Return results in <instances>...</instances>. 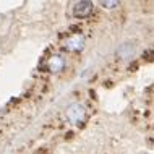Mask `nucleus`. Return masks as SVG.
<instances>
[{
    "label": "nucleus",
    "instance_id": "obj_4",
    "mask_svg": "<svg viewBox=\"0 0 154 154\" xmlns=\"http://www.w3.org/2000/svg\"><path fill=\"white\" fill-rule=\"evenodd\" d=\"M47 68H49V72H52V73H59L62 72V70L65 68V59L62 55H52L51 59L47 60Z\"/></svg>",
    "mask_w": 154,
    "mask_h": 154
},
{
    "label": "nucleus",
    "instance_id": "obj_2",
    "mask_svg": "<svg viewBox=\"0 0 154 154\" xmlns=\"http://www.w3.org/2000/svg\"><path fill=\"white\" fill-rule=\"evenodd\" d=\"M93 2H76L73 7V16H76V18H88V16L93 13Z\"/></svg>",
    "mask_w": 154,
    "mask_h": 154
},
{
    "label": "nucleus",
    "instance_id": "obj_3",
    "mask_svg": "<svg viewBox=\"0 0 154 154\" xmlns=\"http://www.w3.org/2000/svg\"><path fill=\"white\" fill-rule=\"evenodd\" d=\"M65 47L70 52H81L85 49V37L81 34H73L65 41Z\"/></svg>",
    "mask_w": 154,
    "mask_h": 154
},
{
    "label": "nucleus",
    "instance_id": "obj_5",
    "mask_svg": "<svg viewBox=\"0 0 154 154\" xmlns=\"http://www.w3.org/2000/svg\"><path fill=\"white\" fill-rule=\"evenodd\" d=\"M133 52H135V45H133L131 42H127V44H122L119 47V57H122V59H128L130 55H133Z\"/></svg>",
    "mask_w": 154,
    "mask_h": 154
},
{
    "label": "nucleus",
    "instance_id": "obj_6",
    "mask_svg": "<svg viewBox=\"0 0 154 154\" xmlns=\"http://www.w3.org/2000/svg\"><path fill=\"white\" fill-rule=\"evenodd\" d=\"M119 3L120 2H117V0H104V2H101V7H104V8H117Z\"/></svg>",
    "mask_w": 154,
    "mask_h": 154
},
{
    "label": "nucleus",
    "instance_id": "obj_1",
    "mask_svg": "<svg viewBox=\"0 0 154 154\" xmlns=\"http://www.w3.org/2000/svg\"><path fill=\"white\" fill-rule=\"evenodd\" d=\"M66 119L72 123H81L86 119V109L81 104H72L66 109Z\"/></svg>",
    "mask_w": 154,
    "mask_h": 154
}]
</instances>
